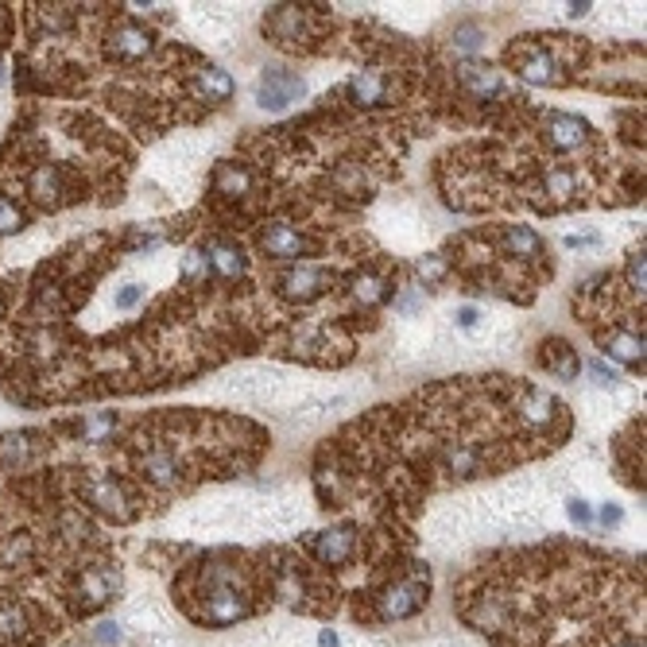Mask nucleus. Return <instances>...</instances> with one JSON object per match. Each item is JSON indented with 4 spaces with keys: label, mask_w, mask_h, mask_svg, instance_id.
<instances>
[{
    "label": "nucleus",
    "mask_w": 647,
    "mask_h": 647,
    "mask_svg": "<svg viewBox=\"0 0 647 647\" xmlns=\"http://www.w3.org/2000/svg\"><path fill=\"white\" fill-rule=\"evenodd\" d=\"M628 279H632V291H640L643 295V252L628 256Z\"/></svg>",
    "instance_id": "obj_30"
},
{
    "label": "nucleus",
    "mask_w": 647,
    "mask_h": 647,
    "mask_svg": "<svg viewBox=\"0 0 647 647\" xmlns=\"http://www.w3.org/2000/svg\"><path fill=\"white\" fill-rule=\"evenodd\" d=\"M140 473H144V481L156 489H175L179 485V457L171 450H148L140 457Z\"/></svg>",
    "instance_id": "obj_11"
},
{
    "label": "nucleus",
    "mask_w": 647,
    "mask_h": 647,
    "mask_svg": "<svg viewBox=\"0 0 647 647\" xmlns=\"http://www.w3.org/2000/svg\"><path fill=\"white\" fill-rule=\"evenodd\" d=\"M353 547H357V535L349 527H334V532H319L311 539V550L322 566H345L353 558Z\"/></svg>",
    "instance_id": "obj_8"
},
{
    "label": "nucleus",
    "mask_w": 647,
    "mask_h": 647,
    "mask_svg": "<svg viewBox=\"0 0 647 647\" xmlns=\"http://www.w3.org/2000/svg\"><path fill=\"white\" fill-rule=\"evenodd\" d=\"M89 500L98 504L105 515H116V520H128V508H124V492L113 485V481H93L89 485Z\"/></svg>",
    "instance_id": "obj_15"
},
{
    "label": "nucleus",
    "mask_w": 647,
    "mask_h": 647,
    "mask_svg": "<svg viewBox=\"0 0 647 647\" xmlns=\"http://www.w3.org/2000/svg\"><path fill=\"white\" fill-rule=\"evenodd\" d=\"M512 63L520 70L524 81H532V86H558L562 74H558V58L547 51V47H520V51H512Z\"/></svg>",
    "instance_id": "obj_3"
},
{
    "label": "nucleus",
    "mask_w": 647,
    "mask_h": 647,
    "mask_svg": "<svg viewBox=\"0 0 647 647\" xmlns=\"http://www.w3.org/2000/svg\"><path fill=\"white\" fill-rule=\"evenodd\" d=\"M462 81L469 86V93L473 98H497V93L504 89V81L497 70H489V66H465L462 70Z\"/></svg>",
    "instance_id": "obj_17"
},
{
    "label": "nucleus",
    "mask_w": 647,
    "mask_h": 647,
    "mask_svg": "<svg viewBox=\"0 0 647 647\" xmlns=\"http://www.w3.org/2000/svg\"><path fill=\"white\" fill-rule=\"evenodd\" d=\"M202 256H206L209 272H214L217 279H226V284H233V279H241L244 272H249V256L241 252V244H237V241L214 237V241H206Z\"/></svg>",
    "instance_id": "obj_5"
},
{
    "label": "nucleus",
    "mask_w": 647,
    "mask_h": 647,
    "mask_svg": "<svg viewBox=\"0 0 647 647\" xmlns=\"http://www.w3.org/2000/svg\"><path fill=\"white\" fill-rule=\"evenodd\" d=\"M620 647H643V640H628V643H620Z\"/></svg>",
    "instance_id": "obj_38"
},
{
    "label": "nucleus",
    "mask_w": 647,
    "mask_h": 647,
    "mask_svg": "<svg viewBox=\"0 0 647 647\" xmlns=\"http://www.w3.org/2000/svg\"><path fill=\"white\" fill-rule=\"evenodd\" d=\"M31 454V434H12V438L0 442V457H4L8 465H16L23 462V457Z\"/></svg>",
    "instance_id": "obj_21"
},
{
    "label": "nucleus",
    "mask_w": 647,
    "mask_h": 647,
    "mask_svg": "<svg viewBox=\"0 0 647 647\" xmlns=\"http://www.w3.org/2000/svg\"><path fill=\"white\" fill-rule=\"evenodd\" d=\"M326 287H329V272H326V268H295L291 276H284V295L299 299V302L319 299Z\"/></svg>",
    "instance_id": "obj_12"
},
{
    "label": "nucleus",
    "mask_w": 647,
    "mask_h": 647,
    "mask_svg": "<svg viewBox=\"0 0 647 647\" xmlns=\"http://www.w3.org/2000/svg\"><path fill=\"white\" fill-rule=\"evenodd\" d=\"M419 276H422V279H442V276H446V264L438 260V256H422V260H419Z\"/></svg>",
    "instance_id": "obj_31"
},
{
    "label": "nucleus",
    "mask_w": 647,
    "mask_h": 647,
    "mask_svg": "<svg viewBox=\"0 0 647 647\" xmlns=\"http://www.w3.org/2000/svg\"><path fill=\"white\" fill-rule=\"evenodd\" d=\"M620 520H625V512H620V504H601V524H605V527H617Z\"/></svg>",
    "instance_id": "obj_35"
},
{
    "label": "nucleus",
    "mask_w": 647,
    "mask_h": 647,
    "mask_svg": "<svg viewBox=\"0 0 647 647\" xmlns=\"http://www.w3.org/2000/svg\"><path fill=\"white\" fill-rule=\"evenodd\" d=\"M539 361H543V364H547V372H550V376H558V380H578V369H582L578 349H570L562 337L543 341V353H539Z\"/></svg>",
    "instance_id": "obj_13"
},
{
    "label": "nucleus",
    "mask_w": 647,
    "mask_h": 647,
    "mask_svg": "<svg viewBox=\"0 0 647 647\" xmlns=\"http://www.w3.org/2000/svg\"><path fill=\"white\" fill-rule=\"evenodd\" d=\"M319 647H341V640H337V632H329V628H326V632H322V636H319Z\"/></svg>",
    "instance_id": "obj_37"
},
{
    "label": "nucleus",
    "mask_w": 647,
    "mask_h": 647,
    "mask_svg": "<svg viewBox=\"0 0 647 647\" xmlns=\"http://www.w3.org/2000/svg\"><path fill=\"white\" fill-rule=\"evenodd\" d=\"M481 319H485V314H481L477 307H462V311H454V326H457V329H481Z\"/></svg>",
    "instance_id": "obj_29"
},
{
    "label": "nucleus",
    "mask_w": 647,
    "mask_h": 647,
    "mask_svg": "<svg viewBox=\"0 0 647 647\" xmlns=\"http://www.w3.org/2000/svg\"><path fill=\"white\" fill-rule=\"evenodd\" d=\"M574 186H578V183H574V175L562 171V167H555V171H550L547 179H543V191H547L550 198H570Z\"/></svg>",
    "instance_id": "obj_22"
},
{
    "label": "nucleus",
    "mask_w": 647,
    "mask_h": 647,
    "mask_svg": "<svg viewBox=\"0 0 647 647\" xmlns=\"http://www.w3.org/2000/svg\"><path fill=\"white\" fill-rule=\"evenodd\" d=\"M593 244H597L593 233H585V237H574V233H570V237H566V249H593Z\"/></svg>",
    "instance_id": "obj_36"
},
{
    "label": "nucleus",
    "mask_w": 647,
    "mask_h": 647,
    "mask_svg": "<svg viewBox=\"0 0 647 647\" xmlns=\"http://www.w3.org/2000/svg\"><path fill=\"white\" fill-rule=\"evenodd\" d=\"M140 302H144V287H140V284H124L121 291H116L113 307L116 311H132V307H140Z\"/></svg>",
    "instance_id": "obj_25"
},
{
    "label": "nucleus",
    "mask_w": 647,
    "mask_h": 647,
    "mask_svg": "<svg viewBox=\"0 0 647 647\" xmlns=\"http://www.w3.org/2000/svg\"><path fill=\"white\" fill-rule=\"evenodd\" d=\"M457 47H462V51H481L485 35H481V28H473V23H462V28H457Z\"/></svg>",
    "instance_id": "obj_27"
},
{
    "label": "nucleus",
    "mask_w": 647,
    "mask_h": 647,
    "mask_svg": "<svg viewBox=\"0 0 647 647\" xmlns=\"http://www.w3.org/2000/svg\"><path fill=\"white\" fill-rule=\"evenodd\" d=\"M0 81H4V74H0Z\"/></svg>",
    "instance_id": "obj_39"
},
{
    "label": "nucleus",
    "mask_w": 647,
    "mask_h": 647,
    "mask_svg": "<svg viewBox=\"0 0 647 647\" xmlns=\"http://www.w3.org/2000/svg\"><path fill=\"white\" fill-rule=\"evenodd\" d=\"M116 427V415H101V419H89L86 422V438H101V434H109Z\"/></svg>",
    "instance_id": "obj_32"
},
{
    "label": "nucleus",
    "mask_w": 647,
    "mask_h": 647,
    "mask_svg": "<svg viewBox=\"0 0 647 647\" xmlns=\"http://www.w3.org/2000/svg\"><path fill=\"white\" fill-rule=\"evenodd\" d=\"M349 98L364 105V109H372V105H384L387 101V81L380 70H361L357 78L349 81Z\"/></svg>",
    "instance_id": "obj_14"
},
{
    "label": "nucleus",
    "mask_w": 647,
    "mask_h": 647,
    "mask_svg": "<svg viewBox=\"0 0 647 647\" xmlns=\"http://www.w3.org/2000/svg\"><path fill=\"white\" fill-rule=\"evenodd\" d=\"M357 299H364V302L384 299V279H380V276H364V279H357Z\"/></svg>",
    "instance_id": "obj_26"
},
{
    "label": "nucleus",
    "mask_w": 647,
    "mask_h": 647,
    "mask_svg": "<svg viewBox=\"0 0 647 647\" xmlns=\"http://www.w3.org/2000/svg\"><path fill=\"white\" fill-rule=\"evenodd\" d=\"M28 617H23L20 605H0V636H20Z\"/></svg>",
    "instance_id": "obj_23"
},
{
    "label": "nucleus",
    "mask_w": 647,
    "mask_h": 647,
    "mask_svg": "<svg viewBox=\"0 0 647 647\" xmlns=\"http://www.w3.org/2000/svg\"><path fill=\"white\" fill-rule=\"evenodd\" d=\"M299 98H302V78L291 74V70H264L260 81H256V101L272 113H284Z\"/></svg>",
    "instance_id": "obj_2"
},
{
    "label": "nucleus",
    "mask_w": 647,
    "mask_h": 647,
    "mask_svg": "<svg viewBox=\"0 0 647 647\" xmlns=\"http://www.w3.org/2000/svg\"><path fill=\"white\" fill-rule=\"evenodd\" d=\"M446 469H450L454 477H473L477 469H481V454L473 450V446H465V442H457L446 450Z\"/></svg>",
    "instance_id": "obj_19"
},
{
    "label": "nucleus",
    "mask_w": 647,
    "mask_h": 647,
    "mask_svg": "<svg viewBox=\"0 0 647 647\" xmlns=\"http://www.w3.org/2000/svg\"><path fill=\"white\" fill-rule=\"evenodd\" d=\"M566 512H570V520L582 524V527L593 524V512H590V504H585L582 497H570V500H566Z\"/></svg>",
    "instance_id": "obj_28"
},
{
    "label": "nucleus",
    "mask_w": 647,
    "mask_h": 647,
    "mask_svg": "<svg viewBox=\"0 0 647 647\" xmlns=\"http://www.w3.org/2000/svg\"><path fill=\"white\" fill-rule=\"evenodd\" d=\"M191 89H194L198 101H214V105H221V101L233 98V89H237V86H233V78H229L221 66H198Z\"/></svg>",
    "instance_id": "obj_10"
},
{
    "label": "nucleus",
    "mask_w": 647,
    "mask_h": 647,
    "mask_svg": "<svg viewBox=\"0 0 647 647\" xmlns=\"http://www.w3.org/2000/svg\"><path fill=\"white\" fill-rule=\"evenodd\" d=\"M547 140L558 151H578L582 144H590V124L570 113H547Z\"/></svg>",
    "instance_id": "obj_9"
},
{
    "label": "nucleus",
    "mask_w": 647,
    "mask_h": 647,
    "mask_svg": "<svg viewBox=\"0 0 647 647\" xmlns=\"http://www.w3.org/2000/svg\"><path fill=\"white\" fill-rule=\"evenodd\" d=\"M151 47H156V35H151L144 23L124 20V23H116V28L109 31V51L116 58H124V63H136V58L151 55Z\"/></svg>",
    "instance_id": "obj_6"
},
{
    "label": "nucleus",
    "mask_w": 647,
    "mask_h": 647,
    "mask_svg": "<svg viewBox=\"0 0 647 647\" xmlns=\"http://www.w3.org/2000/svg\"><path fill=\"white\" fill-rule=\"evenodd\" d=\"M427 605V578L422 582H396L380 593V617L384 620H407Z\"/></svg>",
    "instance_id": "obj_4"
},
{
    "label": "nucleus",
    "mask_w": 647,
    "mask_h": 647,
    "mask_svg": "<svg viewBox=\"0 0 647 647\" xmlns=\"http://www.w3.org/2000/svg\"><path fill=\"white\" fill-rule=\"evenodd\" d=\"M504 244H508V252L527 256V260H532V256H543V241H539L527 226H512L508 233H504Z\"/></svg>",
    "instance_id": "obj_20"
},
{
    "label": "nucleus",
    "mask_w": 647,
    "mask_h": 647,
    "mask_svg": "<svg viewBox=\"0 0 647 647\" xmlns=\"http://www.w3.org/2000/svg\"><path fill=\"white\" fill-rule=\"evenodd\" d=\"M605 353L625 364H643V334H609L605 337Z\"/></svg>",
    "instance_id": "obj_16"
},
{
    "label": "nucleus",
    "mask_w": 647,
    "mask_h": 647,
    "mask_svg": "<svg viewBox=\"0 0 647 647\" xmlns=\"http://www.w3.org/2000/svg\"><path fill=\"white\" fill-rule=\"evenodd\" d=\"M590 369H593V380H597V384H601V387H609V384H617V372H613V369H605V361H593V364H590Z\"/></svg>",
    "instance_id": "obj_34"
},
{
    "label": "nucleus",
    "mask_w": 647,
    "mask_h": 647,
    "mask_svg": "<svg viewBox=\"0 0 647 647\" xmlns=\"http://www.w3.org/2000/svg\"><path fill=\"white\" fill-rule=\"evenodd\" d=\"M252 613L249 605V593L241 590L233 578H214L206 590V601H202V620L206 625H237Z\"/></svg>",
    "instance_id": "obj_1"
},
{
    "label": "nucleus",
    "mask_w": 647,
    "mask_h": 647,
    "mask_svg": "<svg viewBox=\"0 0 647 647\" xmlns=\"http://www.w3.org/2000/svg\"><path fill=\"white\" fill-rule=\"evenodd\" d=\"M98 640L101 643H116V640H121V625H116V620H101V625H98Z\"/></svg>",
    "instance_id": "obj_33"
},
{
    "label": "nucleus",
    "mask_w": 647,
    "mask_h": 647,
    "mask_svg": "<svg viewBox=\"0 0 647 647\" xmlns=\"http://www.w3.org/2000/svg\"><path fill=\"white\" fill-rule=\"evenodd\" d=\"M23 229V214H20V206L16 202H8L4 194H0V233H20Z\"/></svg>",
    "instance_id": "obj_24"
},
{
    "label": "nucleus",
    "mask_w": 647,
    "mask_h": 647,
    "mask_svg": "<svg viewBox=\"0 0 647 647\" xmlns=\"http://www.w3.org/2000/svg\"><path fill=\"white\" fill-rule=\"evenodd\" d=\"M311 249V241L302 237L295 226H287V221H272L264 233H260V252L272 256V260H291V256H302Z\"/></svg>",
    "instance_id": "obj_7"
},
{
    "label": "nucleus",
    "mask_w": 647,
    "mask_h": 647,
    "mask_svg": "<svg viewBox=\"0 0 647 647\" xmlns=\"http://www.w3.org/2000/svg\"><path fill=\"white\" fill-rule=\"evenodd\" d=\"M31 194L39 198V202H47V206H58V194H63V175H58V167H51V163H47V167H39L31 175Z\"/></svg>",
    "instance_id": "obj_18"
}]
</instances>
